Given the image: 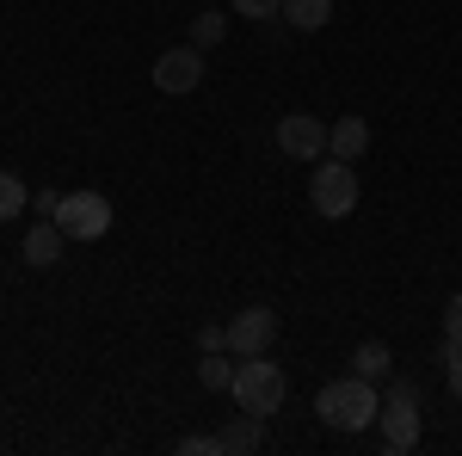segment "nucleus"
I'll return each instance as SVG.
<instances>
[{
  "label": "nucleus",
  "mask_w": 462,
  "mask_h": 456,
  "mask_svg": "<svg viewBox=\"0 0 462 456\" xmlns=\"http://www.w3.org/2000/svg\"><path fill=\"white\" fill-rule=\"evenodd\" d=\"M315 414L333 432H364V425H376V414H383V388L352 370V377H339V383H327L315 395Z\"/></svg>",
  "instance_id": "nucleus-1"
},
{
  "label": "nucleus",
  "mask_w": 462,
  "mask_h": 456,
  "mask_svg": "<svg viewBox=\"0 0 462 456\" xmlns=\"http://www.w3.org/2000/svg\"><path fill=\"white\" fill-rule=\"evenodd\" d=\"M235 407L241 414H253V420H272L278 407H284V395H290V383H284V370L265 358V351H253V358H241L235 364Z\"/></svg>",
  "instance_id": "nucleus-2"
},
{
  "label": "nucleus",
  "mask_w": 462,
  "mask_h": 456,
  "mask_svg": "<svg viewBox=\"0 0 462 456\" xmlns=\"http://www.w3.org/2000/svg\"><path fill=\"white\" fill-rule=\"evenodd\" d=\"M426 395H420V383H407V377H389V388H383V414H376V425H383V444L389 451H413L420 444V432H426Z\"/></svg>",
  "instance_id": "nucleus-3"
},
{
  "label": "nucleus",
  "mask_w": 462,
  "mask_h": 456,
  "mask_svg": "<svg viewBox=\"0 0 462 456\" xmlns=\"http://www.w3.org/2000/svg\"><path fill=\"white\" fill-rule=\"evenodd\" d=\"M357 167L352 161H339V154H320L315 161V179H309V204H315V216H327V222H346V216L357 210Z\"/></svg>",
  "instance_id": "nucleus-4"
},
{
  "label": "nucleus",
  "mask_w": 462,
  "mask_h": 456,
  "mask_svg": "<svg viewBox=\"0 0 462 456\" xmlns=\"http://www.w3.org/2000/svg\"><path fill=\"white\" fill-rule=\"evenodd\" d=\"M111 216H117V210H111L106 191H69V198L56 204V222H62L69 241H106Z\"/></svg>",
  "instance_id": "nucleus-5"
},
{
  "label": "nucleus",
  "mask_w": 462,
  "mask_h": 456,
  "mask_svg": "<svg viewBox=\"0 0 462 456\" xmlns=\"http://www.w3.org/2000/svg\"><path fill=\"white\" fill-rule=\"evenodd\" d=\"M278 154L309 161V167H315L320 154H327V124H320V117H309V111H284V117H278Z\"/></svg>",
  "instance_id": "nucleus-6"
},
{
  "label": "nucleus",
  "mask_w": 462,
  "mask_h": 456,
  "mask_svg": "<svg viewBox=\"0 0 462 456\" xmlns=\"http://www.w3.org/2000/svg\"><path fill=\"white\" fill-rule=\"evenodd\" d=\"M154 87H161V93H198V87H204V50H198V43L161 50V56H154Z\"/></svg>",
  "instance_id": "nucleus-7"
},
{
  "label": "nucleus",
  "mask_w": 462,
  "mask_h": 456,
  "mask_svg": "<svg viewBox=\"0 0 462 456\" xmlns=\"http://www.w3.org/2000/svg\"><path fill=\"white\" fill-rule=\"evenodd\" d=\"M272 340H278V315H272V309H241V315L228 321V351H235V358L272 351Z\"/></svg>",
  "instance_id": "nucleus-8"
},
{
  "label": "nucleus",
  "mask_w": 462,
  "mask_h": 456,
  "mask_svg": "<svg viewBox=\"0 0 462 456\" xmlns=\"http://www.w3.org/2000/svg\"><path fill=\"white\" fill-rule=\"evenodd\" d=\"M62 241H69V235H62V222H56V216H50V222H37L32 235H25V265L50 272V265L62 259Z\"/></svg>",
  "instance_id": "nucleus-9"
},
{
  "label": "nucleus",
  "mask_w": 462,
  "mask_h": 456,
  "mask_svg": "<svg viewBox=\"0 0 462 456\" xmlns=\"http://www.w3.org/2000/svg\"><path fill=\"white\" fill-rule=\"evenodd\" d=\"M364 148H370V124H364V117H339V124H327V154L357 161Z\"/></svg>",
  "instance_id": "nucleus-10"
},
{
  "label": "nucleus",
  "mask_w": 462,
  "mask_h": 456,
  "mask_svg": "<svg viewBox=\"0 0 462 456\" xmlns=\"http://www.w3.org/2000/svg\"><path fill=\"white\" fill-rule=\"evenodd\" d=\"M259 438H265V420H253V414H241L235 425H222V432H216V444H222V451H235V456L259 451Z\"/></svg>",
  "instance_id": "nucleus-11"
},
{
  "label": "nucleus",
  "mask_w": 462,
  "mask_h": 456,
  "mask_svg": "<svg viewBox=\"0 0 462 456\" xmlns=\"http://www.w3.org/2000/svg\"><path fill=\"white\" fill-rule=\"evenodd\" d=\"M352 370H357V377H370V383H383V377L394 370V351L383 346V340H364V346L352 351Z\"/></svg>",
  "instance_id": "nucleus-12"
},
{
  "label": "nucleus",
  "mask_w": 462,
  "mask_h": 456,
  "mask_svg": "<svg viewBox=\"0 0 462 456\" xmlns=\"http://www.w3.org/2000/svg\"><path fill=\"white\" fill-rule=\"evenodd\" d=\"M284 19L296 32H320L333 19V0H284Z\"/></svg>",
  "instance_id": "nucleus-13"
},
{
  "label": "nucleus",
  "mask_w": 462,
  "mask_h": 456,
  "mask_svg": "<svg viewBox=\"0 0 462 456\" xmlns=\"http://www.w3.org/2000/svg\"><path fill=\"white\" fill-rule=\"evenodd\" d=\"M198 383L210 388V395H222V388H235V364H228L222 351H204V364H198Z\"/></svg>",
  "instance_id": "nucleus-14"
},
{
  "label": "nucleus",
  "mask_w": 462,
  "mask_h": 456,
  "mask_svg": "<svg viewBox=\"0 0 462 456\" xmlns=\"http://www.w3.org/2000/svg\"><path fill=\"white\" fill-rule=\"evenodd\" d=\"M222 37H228V19H222V13H198V19H191V43H198V50H216Z\"/></svg>",
  "instance_id": "nucleus-15"
},
{
  "label": "nucleus",
  "mask_w": 462,
  "mask_h": 456,
  "mask_svg": "<svg viewBox=\"0 0 462 456\" xmlns=\"http://www.w3.org/2000/svg\"><path fill=\"white\" fill-rule=\"evenodd\" d=\"M25 204H32V191L19 185V173H0V222H13Z\"/></svg>",
  "instance_id": "nucleus-16"
},
{
  "label": "nucleus",
  "mask_w": 462,
  "mask_h": 456,
  "mask_svg": "<svg viewBox=\"0 0 462 456\" xmlns=\"http://www.w3.org/2000/svg\"><path fill=\"white\" fill-rule=\"evenodd\" d=\"M228 6H235L241 19H259V25H265V19H284V0H228Z\"/></svg>",
  "instance_id": "nucleus-17"
},
{
  "label": "nucleus",
  "mask_w": 462,
  "mask_h": 456,
  "mask_svg": "<svg viewBox=\"0 0 462 456\" xmlns=\"http://www.w3.org/2000/svg\"><path fill=\"white\" fill-rule=\"evenodd\" d=\"M444 383H450V395L462 401V346H450V340H444Z\"/></svg>",
  "instance_id": "nucleus-18"
},
{
  "label": "nucleus",
  "mask_w": 462,
  "mask_h": 456,
  "mask_svg": "<svg viewBox=\"0 0 462 456\" xmlns=\"http://www.w3.org/2000/svg\"><path fill=\"white\" fill-rule=\"evenodd\" d=\"M216 432H191V438H179V456H216Z\"/></svg>",
  "instance_id": "nucleus-19"
},
{
  "label": "nucleus",
  "mask_w": 462,
  "mask_h": 456,
  "mask_svg": "<svg viewBox=\"0 0 462 456\" xmlns=\"http://www.w3.org/2000/svg\"><path fill=\"white\" fill-rule=\"evenodd\" d=\"M444 340H450V346H462V290L444 302Z\"/></svg>",
  "instance_id": "nucleus-20"
},
{
  "label": "nucleus",
  "mask_w": 462,
  "mask_h": 456,
  "mask_svg": "<svg viewBox=\"0 0 462 456\" xmlns=\"http://www.w3.org/2000/svg\"><path fill=\"white\" fill-rule=\"evenodd\" d=\"M198 346H204V351H228V327H216V321H210V327H198Z\"/></svg>",
  "instance_id": "nucleus-21"
},
{
  "label": "nucleus",
  "mask_w": 462,
  "mask_h": 456,
  "mask_svg": "<svg viewBox=\"0 0 462 456\" xmlns=\"http://www.w3.org/2000/svg\"><path fill=\"white\" fill-rule=\"evenodd\" d=\"M32 204H37L43 216H56V204H62V191H32Z\"/></svg>",
  "instance_id": "nucleus-22"
}]
</instances>
